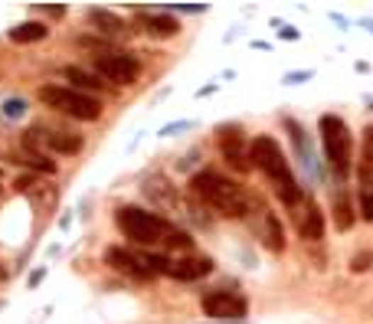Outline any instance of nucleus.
<instances>
[{"instance_id":"nucleus-1","label":"nucleus","mask_w":373,"mask_h":324,"mask_svg":"<svg viewBox=\"0 0 373 324\" xmlns=\"http://www.w3.org/2000/svg\"><path fill=\"white\" fill-rule=\"evenodd\" d=\"M249 164L265 174V180L272 184V190L279 194V200L285 206H298L305 200V190L298 187L289 157H285L282 145L272 135H255L252 141H249Z\"/></svg>"},{"instance_id":"nucleus-2","label":"nucleus","mask_w":373,"mask_h":324,"mask_svg":"<svg viewBox=\"0 0 373 324\" xmlns=\"http://www.w3.org/2000/svg\"><path fill=\"white\" fill-rule=\"evenodd\" d=\"M194 194L204 200L206 206H213L220 216H229V220H243L252 210V196L246 194V187H239L236 180L223 177L216 171H200L194 180H190Z\"/></svg>"},{"instance_id":"nucleus-3","label":"nucleus","mask_w":373,"mask_h":324,"mask_svg":"<svg viewBox=\"0 0 373 324\" xmlns=\"http://www.w3.org/2000/svg\"><path fill=\"white\" fill-rule=\"evenodd\" d=\"M318 131H321L324 161H328L331 174L338 180H347L350 171H354V135H350L347 121L328 111V115L318 118Z\"/></svg>"},{"instance_id":"nucleus-4","label":"nucleus","mask_w":373,"mask_h":324,"mask_svg":"<svg viewBox=\"0 0 373 324\" xmlns=\"http://www.w3.org/2000/svg\"><path fill=\"white\" fill-rule=\"evenodd\" d=\"M115 220H118V230L138 246H167L170 236L177 233V226L170 220L151 213V210H141V206H121Z\"/></svg>"},{"instance_id":"nucleus-5","label":"nucleus","mask_w":373,"mask_h":324,"mask_svg":"<svg viewBox=\"0 0 373 324\" xmlns=\"http://www.w3.org/2000/svg\"><path fill=\"white\" fill-rule=\"evenodd\" d=\"M40 102H46L50 108L62 111V115H72L79 121H95L102 115V102L95 95L79 92V89H69V86H43Z\"/></svg>"},{"instance_id":"nucleus-6","label":"nucleus","mask_w":373,"mask_h":324,"mask_svg":"<svg viewBox=\"0 0 373 324\" xmlns=\"http://www.w3.org/2000/svg\"><path fill=\"white\" fill-rule=\"evenodd\" d=\"M95 69L102 82H115V86H131L141 76V60L131 52H102L95 56Z\"/></svg>"},{"instance_id":"nucleus-7","label":"nucleus","mask_w":373,"mask_h":324,"mask_svg":"<svg viewBox=\"0 0 373 324\" xmlns=\"http://www.w3.org/2000/svg\"><path fill=\"white\" fill-rule=\"evenodd\" d=\"M200 308H204L206 318H216V321H239V318L249 315V301L239 291H226V289L206 291L200 298Z\"/></svg>"},{"instance_id":"nucleus-8","label":"nucleus","mask_w":373,"mask_h":324,"mask_svg":"<svg viewBox=\"0 0 373 324\" xmlns=\"http://www.w3.org/2000/svg\"><path fill=\"white\" fill-rule=\"evenodd\" d=\"M216 141H220V154L226 157V164H233L239 174H246L249 164V147H246V135L239 125H220L216 128Z\"/></svg>"},{"instance_id":"nucleus-9","label":"nucleus","mask_w":373,"mask_h":324,"mask_svg":"<svg viewBox=\"0 0 373 324\" xmlns=\"http://www.w3.org/2000/svg\"><path fill=\"white\" fill-rule=\"evenodd\" d=\"M301 210H298V236L305 239V242H321L324 239V213L321 206L314 203L311 196L301 200Z\"/></svg>"},{"instance_id":"nucleus-10","label":"nucleus","mask_w":373,"mask_h":324,"mask_svg":"<svg viewBox=\"0 0 373 324\" xmlns=\"http://www.w3.org/2000/svg\"><path fill=\"white\" fill-rule=\"evenodd\" d=\"M105 262L115 269V272H121V275H128V279H138V281H147V279H154L151 272L145 269V262L138 256H131L128 249H118V246H111L108 252H105Z\"/></svg>"},{"instance_id":"nucleus-11","label":"nucleus","mask_w":373,"mask_h":324,"mask_svg":"<svg viewBox=\"0 0 373 324\" xmlns=\"http://www.w3.org/2000/svg\"><path fill=\"white\" fill-rule=\"evenodd\" d=\"M210 272H213V259L206 256H184V259H174V265H170V279L177 281H196Z\"/></svg>"},{"instance_id":"nucleus-12","label":"nucleus","mask_w":373,"mask_h":324,"mask_svg":"<svg viewBox=\"0 0 373 324\" xmlns=\"http://www.w3.org/2000/svg\"><path fill=\"white\" fill-rule=\"evenodd\" d=\"M331 206H334V226H338L340 233H347L350 226L357 223V213H354V203H350V194H347V190H344V187L334 190Z\"/></svg>"},{"instance_id":"nucleus-13","label":"nucleus","mask_w":373,"mask_h":324,"mask_svg":"<svg viewBox=\"0 0 373 324\" xmlns=\"http://www.w3.org/2000/svg\"><path fill=\"white\" fill-rule=\"evenodd\" d=\"M138 23L145 26L151 36H157V40L177 36V30H180V23L174 17H167V13H145V17H138Z\"/></svg>"},{"instance_id":"nucleus-14","label":"nucleus","mask_w":373,"mask_h":324,"mask_svg":"<svg viewBox=\"0 0 373 324\" xmlns=\"http://www.w3.org/2000/svg\"><path fill=\"white\" fill-rule=\"evenodd\" d=\"M360 184L367 190L373 187V125H367L360 138Z\"/></svg>"},{"instance_id":"nucleus-15","label":"nucleus","mask_w":373,"mask_h":324,"mask_svg":"<svg viewBox=\"0 0 373 324\" xmlns=\"http://www.w3.org/2000/svg\"><path fill=\"white\" fill-rule=\"evenodd\" d=\"M66 79L79 89V92H99V89L105 86L102 79H99V72H85V69H79V66H69Z\"/></svg>"},{"instance_id":"nucleus-16","label":"nucleus","mask_w":373,"mask_h":324,"mask_svg":"<svg viewBox=\"0 0 373 324\" xmlns=\"http://www.w3.org/2000/svg\"><path fill=\"white\" fill-rule=\"evenodd\" d=\"M46 33H50L46 23H40V20H26V23L10 30V40H13V43H36V40H43Z\"/></svg>"},{"instance_id":"nucleus-17","label":"nucleus","mask_w":373,"mask_h":324,"mask_svg":"<svg viewBox=\"0 0 373 324\" xmlns=\"http://www.w3.org/2000/svg\"><path fill=\"white\" fill-rule=\"evenodd\" d=\"M89 20H92V23L99 26L105 36H121V33H125V20L115 17V13H108V10H92V13H89Z\"/></svg>"},{"instance_id":"nucleus-18","label":"nucleus","mask_w":373,"mask_h":324,"mask_svg":"<svg viewBox=\"0 0 373 324\" xmlns=\"http://www.w3.org/2000/svg\"><path fill=\"white\" fill-rule=\"evenodd\" d=\"M265 246H269L272 252H282V249H285V230H282L279 216L269 213V210H265Z\"/></svg>"},{"instance_id":"nucleus-19","label":"nucleus","mask_w":373,"mask_h":324,"mask_svg":"<svg viewBox=\"0 0 373 324\" xmlns=\"http://www.w3.org/2000/svg\"><path fill=\"white\" fill-rule=\"evenodd\" d=\"M46 141H50L52 151H60V154H76V151H82V138H79V135H69V131H56V135H50Z\"/></svg>"},{"instance_id":"nucleus-20","label":"nucleus","mask_w":373,"mask_h":324,"mask_svg":"<svg viewBox=\"0 0 373 324\" xmlns=\"http://www.w3.org/2000/svg\"><path fill=\"white\" fill-rule=\"evenodd\" d=\"M360 216L364 223H373V190H360Z\"/></svg>"},{"instance_id":"nucleus-21","label":"nucleus","mask_w":373,"mask_h":324,"mask_svg":"<svg viewBox=\"0 0 373 324\" xmlns=\"http://www.w3.org/2000/svg\"><path fill=\"white\" fill-rule=\"evenodd\" d=\"M373 262V252H357L354 259H350V272H367Z\"/></svg>"},{"instance_id":"nucleus-22","label":"nucleus","mask_w":373,"mask_h":324,"mask_svg":"<svg viewBox=\"0 0 373 324\" xmlns=\"http://www.w3.org/2000/svg\"><path fill=\"white\" fill-rule=\"evenodd\" d=\"M20 111H23V102H13V105L7 102V115H20Z\"/></svg>"},{"instance_id":"nucleus-23","label":"nucleus","mask_w":373,"mask_h":324,"mask_svg":"<svg viewBox=\"0 0 373 324\" xmlns=\"http://www.w3.org/2000/svg\"><path fill=\"white\" fill-rule=\"evenodd\" d=\"M311 72H291V76H285V82H298V79H308Z\"/></svg>"},{"instance_id":"nucleus-24","label":"nucleus","mask_w":373,"mask_h":324,"mask_svg":"<svg viewBox=\"0 0 373 324\" xmlns=\"http://www.w3.org/2000/svg\"><path fill=\"white\" fill-rule=\"evenodd\" d=\"M364 26H373V20H364Z\"/></svg>"},{"instance_id":"nucleus-25","label":"nucleus","mask_w":373,"mask_h":324,"mask_svg":"<svg viewBox=\"0 0 373 324\" xmlns=\"http://www.w3.org/2000/svg\"><path fill=\"white\" fill-rule=\"evenodd\" d=\"M0 279H4V269H0Z\"/></svg>"}]
</instances>
